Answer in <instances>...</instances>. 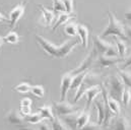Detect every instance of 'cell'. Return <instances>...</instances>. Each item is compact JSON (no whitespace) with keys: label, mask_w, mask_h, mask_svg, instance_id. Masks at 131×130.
<instances>
[{"label":"cell","mask_w":131,"mask_h":130,"mask_svg":"<svg viewBox=\"0 0 131 130\" xmlns=\"http://www.w3.org/2000/svg\"><path fill=\"white\" fill-rule=\"evenodd\" d=\"M115 42H116V46H117L118 55L121 58H124L126 56V53H127V46H126L124 40L119 38V37H115Z\"/></svg>","instance_id":"obj_21"},{"label":"cell","mask_w":131,"mask_h":130,"mask_svg":"<svg viewBox=\"0 0 131 130\" xmlns=\"http://www.w3.org/2000/svg\"><path fill=\"white\" fill-rule=\"evenodd\" d=\"M53 9L56 12H65V6L62 0H53Z\"/></svg>","instance_id":"obj_32"},{"label":"cell","mask_w":131,"mask_h":130,"mask_svg":"<svg viewBox=\"0 0 131 130\" xmlns=\"http://www.w3.org/2000/svg\"><path fill=\"white\" fill-rule=\"evenodd\" d=\"M0 21H9L8 17H5L1 12H0Z\"/></svg>","instance_id":"obj_38"},{"label":"cell","mask_w":131,"mask_h":130,"mask_svg":"<svg viewBox=\"0 0 131 130\" xmlns=\"http://www.w3.org/2000/svg\"><path fill=\"white\" fill-rule=\"evenodd\" d=\"M97 56H98V52H97V50H96V49H93L92 52L84 58V60L78 65L75 69H73V70L70 71V72H71L73 75H75V74H78V73H80V72H82V71H86V70H89V68L94 64V62H95Z\"/></svg>","instance_id":"obj_6"},{"label":"cell","mask_w":131,"mask_h":130,"mask_svg":"<svg viewBox=\"0 0 131 130\" xmlns=\"http://www.w3.org/2000/svg\"><path fill=\"white\" fill-rule=\"evenodd\" d=\"M97 63L101 68H106V67H110L113 65L118 64L122 58H118V57H110V56H106L104 54H100L97 56Z\"/></svg>","instance_id":"obj_9"},{"label":"cell","mask_w":131,"mask_h":130,"mask_svg":"<svg viewBox=\"0 0 131 130\" xmlns=\"http://www.w3.org/2000/svg\"><path fill=\"white\" fill-rule=\"evenodd\" d=\"M113 128L114 129H121V130L129 129L130 128V123H129V121H128L127 118H125V117H119V118H117L115 120Z\"/></svg>","instance_id":"obj_22"},{"label":"cell","mask_w":131,"mask_h":130,"mask_svg":"<svg viewBox=\"0 0 131 130\" xmlns=\"http://www.w3.org/2000/svg\"><path fill=\"white\" fill-rule=\"evenodd\" d=\"M52 129L54 130H65L69 129L68 126L65 124V122L59 117V116H55L54 119L52 120Z\"/></svg>","instance_id":"obj_25"},{"label":"cell","mask_w":131,"mask_h":130,"mask_svg":"<svg viewBox=\"0 0 131 130\" xmlns=\"http://www.w3.org/2000/svg\"><path fill=\"white\" fill-rule=\"evenodd\" d=\"M74 17H75V14H73V13L61 12V13H60V15L58 16V19H57V21H56L55 26L53 27V31H55V30H56L57 28H59L61 25H64V24H66L69 19L74 18Z\"/></svg>","instance_id":"obj_20"},{"label":"cell","mask_w":131,"mask_h":130,"mask_svg":"<svg viewBox=\"0 0 131 130\" xmlns=\"http://www.w3.org/2000/svg\"><path fill=\"white\" fill-rule=\"evenodd\" d=\"M79 114V111L68 114V115H64L61 116L63 117L62 120L65 122V124L68 126L69 129H76V124H77V116Z\"/></svg>","instance_id":"obj_15"},{"label":"cell","mask_w":131,"mask_h":130,"mask_svg":"<svg viewBox=\"0 0 131 130\" xmlns=\"http://www.w3.org/2000/svg\"><path fill=\"white\" fill-rule=\"evenodd\" d=\"M32 103H33L32 100L29 99V98H24L20 101V113L24 116H26V115L31 113V111H32V109H31Z\"/></svg>","instance_id":"obj_23"},{"label":"cell","mask_w":131,"mask_h":130,"mask_svg":"<svg viewBox=\"0 0 131 130\" xmlns=\"http://www.w3.org/2000/svg\"><path fill=\"white\" fill-rule=\"evenodd\" d=\"M124 32H125V35H126L127 39L131 41V26L124 25Z\"/></svg>","instance_id":"obj_34"},{"label":"cell","mask_w":131,"mask_h":130,"mask_svg":"<svg viewBox=\"0 0 131 130\" xmlns=\"http://www.w3.org/2000/svg\"><path fill=\"white\" fill-rule=\"evenodd\" d=\"M39 113L41 114V116L43 117V119H48V120H53L55 115L53 114V110H52V107L51 106H48V105H45V106H42L38 109Z\"/></svg>","instance_id":"obj_19"},{"label":"cell","mask_w":131,"mask_h":130,"mask_svg":"<svg viewBox=\"0 0 131 130\" xmlns=\"http://www.w3.org/2000/svg\"><path fill=\"white\" fill-rule=\"evenodd\" d=\"M26 5H27V0H24L23 2H20L19 4H17L15 7L12 8V10L9 12V26L10 29H14L16 24L18 23V20L23 17L24 13H25V9H26Z\"/></svg>","instance_id":"obj_4"},{"label":"cell","mask_w":131,"mask_h":130,"mask_svg":"<svg viewBox=\"0 0 131 130\" xmlns=\"http://www.w3.org/2000/svg\"><path fill=\"white\" fill-rule=\"evenodd\" d=\"M121 100H122L124 106L127 107V106L129 105V103H130V101H131V91L129 88L125 86V89H124V91H123V93H122Z\"/></svg>","instance_id":"obj_31"},{"label":"cell","mask_w":131,"mask_h":130,"mask_svg":"<svg viewBox=\"0 0 131 130\" xmlns=\"http://www.w3.org/2000/svg\"><path fill=\"white\" fill-rule=\"evenodd\" d=\"M95 102V106L98 110V124L99 126H102L103 125V122H104V119H105V116H106V105H105V101L104 99L102 98L101 100H94Z\"/></svg>","instance_id":"obj_12"},{"label":"cell","mask_w":131,"mask_h":130,"mask_svg":"<svg viewBox=\"0 0 131 130\" xmlns=\"http://www.w3.org/2000/svg\"><path fill=\"white\" fill-rule=\"evenodd\" d=\"M3 39H4V43L11 44V45H16L19 42V36L14 31H10Z\"/></svg>","instance_id":"obj_26"},{"label":"cell","mask_w":131,"mask_h":130,"mask_svg":"<svg viewBox=\"0 0 131 130\" xmlns=\"http://www.w3.org/2000/svg\"><path fill=\"white\" fill-rule=\"evenodd\" d=\"M119 75L121 76V78L123 79V82L125 84V86L129 88L131 91V72L125 71L123 69L119 70Z\"/></svg>","instance_id":"obj_28"},{"label":"cell","mask_w":131,"mask_h":130,"mask_svg":"<svg viewBox=\"0 0 131 130\" xmlns=\"http://www.w3.org/2000/svg\"><path fill=\"white\" fill-rule=\"evenodd\" d=\"M43 117L41 116L40 113H35V114H28L25 116V122L29 124H39L41 121H43Z\"/></svg>","instance_id":"obj_24"},{"label":"cell","mask_w":131,"mask_h":130,"mask_svg":"<svg viewBox=\"0 0 131 130\" xmlns=\"http://www.w3.org/2000/svg\"><path fill=\"white\" fill-rule=\"evenodd\" d=\"M107 104H108V107H109L110 111L115 116L120 114V104H119V102L116 99L109 96V94H108V97H107Z\"/></svg>","instance_id":"obj_17"},{"label":"cell","mask_w":131,"mask_h":130,"mask_svg":"<svg viewBox=\"0 0 131 130\" xmlns=\"http://www.w3.org/2000/svg\"><path fill=\"white\" fill-rule=\"evenodd\" d=\"M77 35L80 38V43L84 48H88L89 46V36L90 32L89 29L84 25H77Z\"/></svg>","instance_id":"obj_14"},{"label":"cell","mask_w":131,"mask_h":130,"mask_svg":"<svg viewBox=\"0 0 131 130\" xmlns=\"http://www.w3.org/2000/svg\"><path fill=\"white\" fill-rule=\"evenodd\" d=\"M131 66V55H129L127 58H126V61L124 62V64L122 65V68H127Z\"/></svg>","instance_id":"obj_36"},{"label":"cell","mask_w":131,"mask_h":130,"mask_svg":"<svg viewBox=\"0 0 131 130\" xmlns=\"http://www.w3.org/2000/svg\"><path fill=\"white\" fill-rule=\"evenodd\" d=\"M108 16H109V24L107 26V28L105 29V31L101 34L100 37L105 38L108 36H115V37H119L123 40H128L125 32H124V25L117 19V17L115 16V14L112 11H108Z\"/></svg>","instance_id":"obj_2"},{"label":"cell","mask_w":131,"mask_h":130,"mask_svg":"<svg viewBox=\"0 0 131 130\" xmlns=\"http://www.w3.org/2000/svg\"><path fill=\"white\" fill-rule=\"evenodd\" d=\"M102 93V86L99 84H94L90 88H88L84 92V95L86 96L88 100H86V105H85V109L89 110L92 103L94 102V100L98 97L99 95Z\"/></svg>","instance_id":"obj_8"},{"label":"cell","mask_w":131,"mask_h":130,"mask_svg":"<svg viewBox=\"0 0 131 130\" xmlns=\"http://www.w3.org/2000/svg\"><path fill=\"white\" fill-rule=\"evenodd\" d=\"M65 6V12L67 13H73V0H62Z\"/></svg>","instance_id":"obj_33"},{"label":"cell","mask_w":131,"mask_h":130,"mask_svg":"<svg viewBox=\"0 0 131 130\" xmlns=\"http://www.w3.org/2000/svg\"><path fill=\"white\" fill-rule=\"evenodd\" d=\"M91 119V113L89 110L84 109L83 111L79 112L77 116V124H76V129H83L85 125L90 122Z\"/></svg>","instance_id":"obj_13"},{"label":"cell","mask_w":131,"mask_h":130,"mask_svg":"<svg viewBox=\"0 0 131 130\" xmlns=\"http://www.w3.org/2000/svg\"><path fill=\"white\" fill-rule=\"evenodd\" d=\"M125 18H126L127 20L131 21V8L129 9V10H127V11L125 12Z\"/></svg>","instance_id":"obj_37"},{"label":"cell","mask_w":131,"mask_h":130,"mask_svg":"<svg viewBox=\"0 0 131 130\" xmlns=\"http://www.w3.org/2000/svg\"><path fill=\"white\" fill-rule=\"evenodd\" d=\"M6 121L10 124H14V125H21L25 122V116L20 113V111L18 110H11L7 113L6 115Z\"/></svg>","instance_id":"obj_10"},{"label":"cell","mask_w":131,"mask_h":130,"mask_svg":"<svg viewBox=\"0 0 131 130\" xmlns=\"http://www.w3.org/2000/svg\"><path fill=\"white\" fill-rule=\"evenodd\" d=\"M54 110L57 116H64L68 115L74 112L79 111V109L73 105H71L70 103L64 101H60V102H55L54 103Z\"/></svg>","instance_id":"obj_5"},{"label":"cell","mask_w":131,"mask_h":130,"mask_svg":"<svg viewBox=\"0 0 131 130\" xmlns=\"http://www.w3.org/2000/svg\"><path fill=\"white\" fill-rule=\"evenodd\" d=\"M88 72H89V70H86V71H82V72H80V73H78V74L73 75L70 90H77V89L79 88V85L81 84V82L83 81L84 77L86 76Z\"/></svg>","instance_id":"obj_18"},{"label":"cell","mask_w":131,"mask_h":130,"mask_svg":"<svg viewBox=\"0 0 131 130\" xmlns=\"http://www.w3.org/2000/svg\"><path fill=\"white\" fill-rule=\"evenodd\" d=\"M39 7L41 8V11H42V13H43V18H44V20H45V24H46L47 26H51V24L53 23V20H54V18H55V13H54L52 10L46 8V7H45L44 5H42V4H39Z\"/></svg>","instance_id":"obj_16"},{"label":"cell","mask_w":131,"mask_h":130,"mask_svg":"<svg viewBox=\"0 0 131 130\" xmlns=\"http://www.w3.org/2000/svg\"><path fill=\"white\" fill-rule=\"evenodd\" d=\"M72 78H73V74L71 72H67L65 74H63L61 78V84H60V100L61 101H64L66 99L67 93L71 86Z\"/></svg>","instance_id":"obj_7"},{"label":"cell","mask_w":131,"mask_h":130,"mask_svg":"<svg viewBox=\"0 0 131 130\" xmlns=\"http://www.w3.org/2000/svg\"><path fill=\"white\" fill-rule=\"evenodd\" d=\"M36 39L38 44L42 47V49L51 57L53 58H58V59H63L66 58L72 51L73 49L80 43L78 40H67L62 45L56 46L55 44L51 43L44 37L40 35H36Z\"/></svg>","instance_id":"obj_1"},{"label":"cell","mask_w":131,"mask_h":130,"mask_svg":"<svg viewBox=\"0 0 131 130\" xmlns=\"http://www.w3.org/2000/svg\"><path fill=\"white\" fill-rule=\"evenodd\" d=\"M3 44H4V39H3V37L0 36V49H1V47H2Z\"/></svg>","instance_id":"obj_39"},{"label":"cell","mask_w":131,"mask_h":130,"mask_svg":"<svg viewBox=\"0 0 131 130\" xmlns=\"http://www.w3.org/2000/svg\"><path fill=\"white\" fill-rule=\"evenodd\" d=\"M39 124H41V125H40V127H39L40 129H45V130L52 129V127L48 125V122H42V121H41Z\"/></svg>","instance_id":"obj_35"},{"label":"cell","mask_w":131,"mask_h":130,"mask_svg":"<svg viewBox=\"0 0 131 130\" xmlns=\"http://www.w3.org/2000/svg\"><path fill=\"white\" fill-rule=\"evenodd\" d=\"M31 93L33 94L35 97L40 98V99L45 96V90H44V88H43L42 85H40V84H38V85H33V86L31 88Z\"/></svg>","instance_id":"obj_30"},{"label":"cell","mask_w":131,"mask_h":130,"mask_svg":"<svg viewBox=\"0 0 131 130\" xmlns=\"http://www.w3.org/2000/svg\"><path fill=\"white\" fill-rule=\"evenodd\" d=\"M64 32L69 37H75L77 35V25L74 23H69L64 27Z\"/></svg>","instance_id":"obj_29"},{"label":"cell","mask_w":131,"mask_h":130,"mask_svg":"<svg viewBox=\"0 0 131 130\" xmlns=\"http://www.w3.org/2000/svg\"><path fill=\"white\" fill-rule=\"evenodd\" d=\"M94 44H95V49L97 50L98 54H105L108 51V49L112 46V44H110L109 42L105 41L100 36H95V38H94Z\"/></svg>","instance_id":"obj_11"},{"label":"cell","mask_w":131,"mask_h":130,"mask_svg":"<svg viewBox=\"0 0 131 130\" xmlns=\"http://www.w3.org/2000/svg\"><path fill=\"white\" fill-rule=\"evenodd\" d=\"M31 88H32V85L29 82H20L19 84L15 85L13 88V91L20 93V94H27V93L31 92Z\"/></svg>","instance_id":"obj_27"},{"label":"cell","mask_w":131,"mask_h":130,"mask_svg":"<svg viewBox=\"0 0 131 130\" xmlns=\"http://www.w3.org/2000/svg\"><path fill=\"white\" fill-rule=\"evenodd\" d=\"M108 85H109V91L108 94L112 98L118 100H121L122 93L125 89V84L123 82V79L119 74L111 75L108 79Z\"/></svg>","instance_id":"obj_3"}]
</instances>
